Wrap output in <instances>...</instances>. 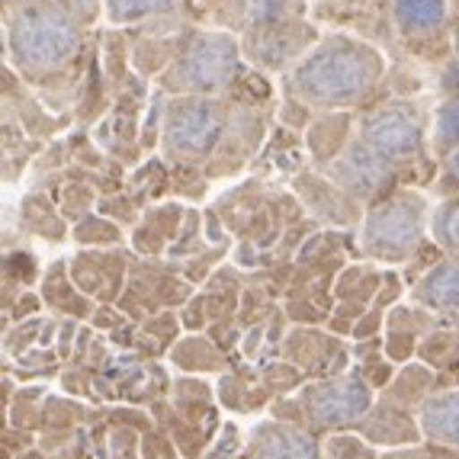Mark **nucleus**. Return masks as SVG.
Instances as JSON below:
<instances>
[{
    "mask_svg": "<svg viewBox=\"0 0 459 459\" xmlns=\"http://www.w3.org/2000/svg\"><path fill=\"white\" fill-rule=\"evenodd\" d=\"M16 58L30 68H52L65 62L77 46V32L68 16L48 7H32L16 16L13 30H10Z\"/></svg>",
    "mask_w": 459,
    "mask_h": 459,
    "instance_id": "f257e3e1",
    "label": "nucleus"
},
{
    "mask_svg": "<svg viewBox=\"0 0 459 459\" xmlns=\"http://www.w3.org/2000/svg\"><path fill=\"white\" fill-rule=\"evenodd\" d=\"M373 77V62L367 52L353 48H325L302 65L299 84L315 100H347L357 97Z\"/></svg>",
    "mask_w": 459,
    "mask_h": 459,
    "instance_id": "f03ea898",
    "label": "nucleus"
},
{
    "mask_svg": "<svg viewBox=\"0 0 459 459\" xmlns=\"http://www.w3.org/2000/svg\"><path fill=\"white\" fill-rule=\"evenodd\" d=\"M235 71V46L225 36H199L186 48L184 62L177 65L170 81L177 87H193V91H212L222 87Z\"/></svg>",
    "mask_w": 459,
    "mask_h": 459,
    "instance_id": "7ed1b4c3",
    "label": "nucleus"
},
{
    "mask_svg": "<svg viewBox=\"0 0 459 459\" xmlns=\"http://www.w3.org/2000/svg\"><path fill=\"white\" fill-rule=\"evenodd\" d=\"M306 408L315 421L337 428V424H347L353 418H360L369 408V392L357 379H341V383H325L312 385L306 392Z\"/></svg>",
    "mask_w": 459,
    "mask_h": 459,
    "instance_id": "20e7f679",
    "label": "nucleus"
},
{
    "mask_svg": "<svg viewBox=\"0 0 459 459\" xmlns=\"http://www.w3.org/2000/svg\"><path fill=\"white\" fill-rule=\"evenodd\" d=\"M219 135V119L206 103H186L170 113L168 138L180 154H203Z\"/></svg>",
    "mask_w": 459,
    "mask_h": 459,
    "instance_id": "39448f33",
    "label": "nucleus"
},
{
    "mask_svg": "<svg viewBox=\"0 0 459 459\" xmlns=\"http://www.w3.org/2000/svg\"><path fill=\"white\" fill-rule=\"evenodd\" d=\"M421 231V212L405 203H392L369 222V247L376 251H405Z\"/></svg>",
    "mask_w": 459,
    "mask_h": 459,
    "instance_id": "423d86ee",
    "label": "nucleus"
},
{
    "mask_svg": "<svg viewBox=\"0 0 459 459\" xmlns=\"http://www.w3.org/2000/svg\"><path fill=\"white\" fill-rule=\"evenodd\" d=\"M367 138L369 145L379 154H389V158H398V154H411L414 148L421 145V132L418 126L408 119L405 113H379L367 123Z\"/></svg>",
    "mask_w": 459,
    "mask_h": 459,
    "instance_id": "0eeeda50",
    "label": "nucleus"
},
{
    "mask_svg": "<svg viewBox=\"0 0 459 459\" xmlns=\"http://www.w3.org/2000/svg\"><path fill=\"white\" fill-rule=\"evenodd\" d=\"M424 430L434 440L459 444V392L440 395L424 405Z\"/></svg>",
    "mask_w": 459,
    "mask_h": 459,
    "instance_id": "6e6552de",
    "label": "nucleus"
},
{
    "mask_svg": "<svg viewBox=\"0 0 459 459\" xmlns=\"http://www.w3.org/2000/svg\"><path fill=\"white\" fill-rule=\"evenodd\" d=\"M261 459H318V450L308 437L296 434V430L276 428L267 434V440H261L257 446Z\"/></svg>",
    "mask_w": 459,
    "mask_h": 459,
    "instance_id": "1a4fd4ad",
    "label": "nucleus"
},
{
    "mask_svg": "<svg viewBox=\"0 0 459 459\" xmlns=\"http://www.w3.org/2000/svg\"><path fill=\"white\" fill-rule=\"evenodd\" d=\"M421 299L440 308L459 306V264H446V267L434 270V273L424 280Z\"/></svg>",
    "mask_w": 459,
    "mask_h": 459,
    "instance_id": "9d476101",
    "label": "nucleus"
},
{
    "mask_svg": "<svg viewBox=\"0 0 459 459\" xmlns=\"http://www.w3.org/2000/svg\"><path fill=\"white\" fill-rule=\"evenodd\" d=\"M395 16L405 30H434L444 23V0H398Z\"/></svg>",
    "mask_w": 459,
    "mask_h": 459,
    "instance_id": "9b49d317",
    "label": "nucleus"
},
{
    "mask_svg": "<svg viewBox=\"0 0 459 459\" xmlns=\"http://www.w3.org/2000/svg\"><path fill=\"white\" fill-rule=\"evenodd\" d=\"M341 174L351 180V186H360V190H369V186H376L379 180L385 177L383 164H379V152H351V158L344 161V168H341Z\"/></svg>",
    "mask_w": 459,
    "mask_h": 459,
    "instance_id": "f8f14e48",
    "label": "nucleus"
},
{
    "mask_svg": "<svg viewBox=\"0 0 459 459\" xmlns=\"http://www.w3.org/2000/svg\"><path fill=\"white\" fill-rule=\"evenodd\" d=\"M170 4L174 0H109V10H113L116 20H135V16L158 13Z\"/></svg>",
    "mask_w": 459,
    "mask_h": 459,
    "instance_id": "ddd939ff",
    "label": "nucleus"
},
{
    "mask_svg": "<svg viewBox=\"0 0 459 459\" xmlns=\"http://www.w3.org/2000/svg\"><path fill=\"white\" fill-rule=\"evenodd\" d=\"M437 231H440V238H444L450 247H459V203L444 209L440 222H437Z\"/></svg>",
    "mask_w": 459,
    "mask_h": 459,
    "instance_id": "4468645a",
    "label": "nucleus"
},
{
    "mask_svg": "<svg viewBox=\"0 0 459 459\" xmlns=\"http://www.w3.org/2000/svg\"><path fill=\"white\" fill-rule=\"evenodd\" d=\"M440 138H444V142L459 138V103H450V107L440 113Z\"/></svg>",
    "mask_w": 459,
    "mask_h": 459,
    "instance_id": "2eb2a0df",
    "label": "nucleus"
},
{
    "mask_svg": "<svg viewBox=\"0 0 459 459\" xmlns=\"http://www.w3.org/2000/svg\"><path fill=\"white\" fill-rule=\"evenodd\" d=\"M71 4H74V7H81V10H87L93 4V0H71Z\"/></svg>",
    "mask_w": 459,
    "mask_h": 459,
    "instance_id": "dca6fc26",
    "label": "nucleus"
},
{
    "mask_svg": "<svg viewBox=\"0 0 459 459\" xmlns=\"http://www.w3.org/2000/svg\"><path fill=\"white\" fill-rule=\"evenodd\" d=\"M453 170H456V174H459V154H456V161H453Z\"/></svg>",
    "mask_w": 459,
    "mask_h": 459,
    "instance_id": "f3484780",
    "label": "nucleus"
}]
</instances>
